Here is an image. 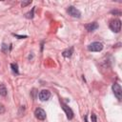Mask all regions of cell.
Here are the masks:
<instances>
[{
    "mask_svg": "<svg viewBox=\"0 0 122 122\" xmlns=\"http://www.w3.org/2000/svg\"><path fill=\"white\" fill-rule=\"evenodd\" d=\"M10 68H11V71H12L14 73H16V74L19 73V71H18V65H17L16 63L10 64Z\"/></svg>",
    "mask_w": 122,
    "mask_h": 122,
    "instance_id": "11",
    "label": "cell"
},
{
    "mask_svg": "<svg viewBox=\"0 0 122 122\" xmlns=\"http://www.w3.org/2000/svg\"><path fill=\"white\" fill-rule=\"evenodd\" d=\"M90 51H100L103 50V44L100 42H92L88 46Z\"/></svg>",
    "mask_w": 122,
    "mask_h": 122,
    "instance_id": "2",
    "label": "cell"
},
{
    "mask_svg": "<svg viewBox=\"0 0 122 122\" xmlns=\"http://www.w3.org/2000/svg\"><path fill=\"white\" fill-rule=\"evenodd\" d=\"M67 12H68L71 16H72V17H77V18H79V17L81 16L80 10H77V9H76L75 7H73V6H70V7L68 8V10H67Z\"/></svg>",
    "mask_w": 122,
    "mask_h": 122,
    "instance_id": "4",
    "label": "cell"
},
{
    "mask_svg": "<svg viewBox=\"0 0 122 122\" xmlns=\"http://www.w3.org/2000/svg\"><path fill=\"white\" fill-rule=\"evenodd\" d=\"M62 108H63V110L65 111L68 119H72V117H73V112L71 111V109L69 108V107H68L66 104H64V103H62Z\"/></svg>",
    "mask_w": 122,
    "mask_h": 122,
    "instance_id": "7",
    "label": "cell"
},
{
    "mask_svg": "<svg viewBox=\"0 0 122 122\" xmlns=\"http://www.w3.org/2000/svg\"><path fill=\"white\" fill-rule=\"evenodd\" d=\"M34 114H35V117L39 120H44L46 118V112L41 108L36 109L34 112Z\"/></svg>",
    "mask_w": 122,
    "mask_h": 122,
    "instance_id": "5",
    "label": "cell"
},
{
    "mask_svg": "<svg viewBox=\"0 0 122 122\" xmlns=\"http://www.w3.org/2000/svg\"><path fill=\"white\" fill-rule=\"evenodd\" d=\"M4 112H5V108H4V106H3V105H0V114L3 113Z\"/></svg>",
    "mask_w": 122,
    "mask_h": 122,
    "instance_id": "16",
    "label": "cell"
},
{
    "mask_svg": "<svg viewBox=\"0 0 122 122\" xmlns=\"http://www.w3.org/2000/svg\"><path fill=\"white\" fill-rule=\"evenodd\" d=\"M91 118H92V122H97V120H96V115H95L94 113H92Z\"/></svg>",
    "mask_w": 122,
    "mask_h": 122,
    "instance_id": "13",
    "label": "cell"
},
{
    "mask_svg": "<svg viewBox=\"0 0 122 122\" xmlns=\"http://www.w3.org/2000/svg\"><path fill=\"white\" fill-rule=\"evenodd\" d=\"M112 92H113L114 95L116 96V98L118 100L122 99V89H121V87L118 83H114L112 85Z\"/></svg>",
    "mask_w": 122,
    "mask_h": 122,
    "instance_id": "3",
    "label": "cell"
},
{
    "mask_svg": "<svg viewBox=\"0 0 122 122\" xmlns=\"http://www.w3.org/2000/svg\"><path fill=\"white\" fill-rule=\"evenodd\" d=\"M8 93V91H7V88L4 84H0V95L2 96H6Z\"/></svg>",
    "mask_w": 122,
    "mask_h": 122,
    "instance_id": "10",
    "label": "cell"
},
{
    "mask_svg": "<svg viewBox=\"0 0 122 122\" xmlns=\"http://www.w3.org/2000/svg\"><path fill=\"white\" fill-rule=\"evenodd\" d=\"M30 3H31V1H28V2H22V3H21V6H22V7H25V6H27V5L30 4Z\"/></svg>",
    "mask_w": 122,
    "mask_h": 122,
    "instance_id": "14",
    "label": "cell"
},
{
    "mask_svg": "<svg viewBox=\"0 0 122 122\" xmlns=\"http://www.w3.org/2000/svg\"><path fill=\"white\" fill-rule=\"evenodd\" d=\"M110 29L114 32H119L121 30V21L119 19H113L110 23Z\"/></svg>",
    "mask_w": 122,
    "mask_h": 122,
    "instance_id": "1",
    "label": "cell"
},
{
    "mask_svg": "<svg viewBox=\"0 0 122 122\" xmlns=\"http://www.w3.org/2000/svg\"><path fill=\"white\" fill-rule=\"evenodd\" d=\"M72 53H73V48L71 47L70 49H67L66 51H64L63 53H62V55L64 57H71L72 55Z\"/></svg>",
    "mask_w": 122,
    "mask_h": 122,
    "instance_id": "9",
    "label": "cell"
},
{
    "mask_svg": "<svg viewBox=\"0 0 122 122\" xmlns=\"http://www.w3.org/2000/svg\"><path fill=\"white\" fill-rule=\"evenodd\" d=\"M51 97V92L48 90H43L39 92V99L41 101H47Z\"/></svg>",
    "mask_w": 122,
    "mask_h": 122,
    "instance_id": "6",
    "label": "cell"
},
{
    "mask_svg": "<svg viewBox=\"0 0 122 122\" xmlns=\"http://www.w3.org/2000/svg\"><path fill=\"white\" fill-rule=\"evenodd\" d=\"M112 13H113V14H117V15H121V11H120V10H112Z\"/></svg>",
    "mask_w": 122,
    "mask_h": 122,
    "instance_id": "15",
    "label": "cell"
},
{
    "mask_svg": "<svg viewBox=\"0 0 122 122\" xmlns=\"http://www.w3.org/2000/svg\"><path fill=\"white\" fill-rule=\"evenodd\" d=\"M13 35L16 36V37H19L20 39H22V38H26V37H27V35H23V36H22V35H18V34H14V33H13Z\"/></svg>",
    "mask_w": 122,
    "mask_h": 122,
    "instance_id": "17",
    "label": "cell"
},
{
    "mask_svg": "<svg viewBox=\"0 0 122 122\" xmlns=\"http://www.w3.org/2000/svg\"><path fill=\"white\" fill-rule=\"evenodd\" d=\"M85 28H86V30H87L88 31H93V30H95L98 28V24H97L96 22L89 23V24H87V25L85 26Z\"/></svg>",
    "mask_w": 122,
    "mask_h": 122,
    "instance_id": "8",
    "label": "cell"
},
{
    "mask_svg": "<svg viewBox=\"0 0 122 122\" xmlns=\"http://www.w3.org/2000/svg\"><path fill=\"white\" fill-rule=\"evenodd\" d=\"M33 11H34V8L31 9V11L26 13V17H27V18H32V17H33Z\"/></svg>",
    "mask_w": 122,
    "mask_h": 122,
    "instance_id": "12",
    "label": "cell"
}]
</instances>
